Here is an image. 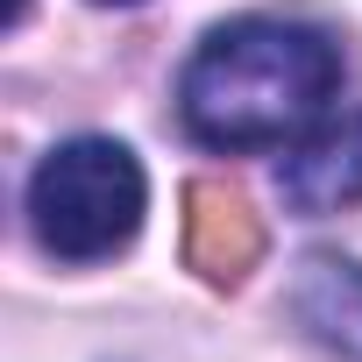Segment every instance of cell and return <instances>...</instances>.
I'll use <instances>...</instances> for the list:
<instances>
[{"mask_svg":"<svg viewBox=\"0 0 362 362\" xmlns=\"http://www.w3.org/2000/svg\"><path fill=\"white\" fill-rule=\"evenodd\" d=\"M341 93V50L313 22L242 15L221 22L185 78H177V121L206 149H284L327 121Z\"/></svg>","mask_w":362,"mask_h":362,"instance_id":"1","label":"cell"},{"mask_svg":"<svg viewBox=\"0 0 362 362\" xmlns=\"http://www.w3.org/2000/svg\"><path fill=\"white\" fill-rule=\"evenodd\" d=\"M142 214H149V177L135 149L114 135H71L29 177V228L57 263H100L128 249Z\"/></svg>","mask_w":362,"mask_h":362,"instance_id":"2","label":"cell"},{"mask_svg":"<svg viewBox=\"0 0 362 362\" xmlns=\"http://www.w3.org/2000/svg\"><path fill=\"white\" fill-rule=\"evenodd\" d=\"M277 192L291 214H341L362 199V107L298 135L277 163Z\"/></svg>","mask_w":362,"mask_h":362,"instance_id":"3","label":"cell"},{"mask_svg":"<svg viewBox=\"0 0 362 362\" xmlns=\"http://www.w3.org/2000/svg\"><path fill=\"white\" fill-rule=\"evenodd\" d=\"M185 256L206 284H242L263 256V228L228 185H192L185 192Z\"/></svg>","mask_w":362,"mask_h":362,"instance_id":"4","label":"cell"},{"mask_svg":"<svg viewBox=\"0 0 362 362\" xmlns=\"http://www.w3.org/2000/svg\"><path fill=\"white\" fill-rule=\"evenodd\" d=\"M291 313L305 320L313 341L362 362V263L355 256H313L291 284Z\"/></svg>","mask_w":362,"mask_h":362,"instance_id":"5","label":"cell"},{"mask_svg":"<svg viewBox=\"0 0 362 362\" xmlns=\"http://www.w3.org/2000/svg\"><path fill=\"white\" fill-rule=\"evenodd\" d=\"M100 8H135V0H100Z\"/></svg>","mask_w":362,"mask_h":362,"instance_id":"6","label":"cell"}]
</instances>
